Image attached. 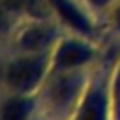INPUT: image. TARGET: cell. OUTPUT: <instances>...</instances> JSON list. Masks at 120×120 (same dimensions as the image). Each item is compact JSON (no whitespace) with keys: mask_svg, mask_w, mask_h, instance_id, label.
Masks as SVG:
<instances>
[{"mask_svg":"<svg viewBox=\"0 0 120 120\" xmlns=\"http://www.w3.org/2000/svg\"><path fill=\"white\" fill-rule=\"evenodd\" d=\"M92 56V51L84 47L82 43H64L56 56H54V68L58 71H75L77 68L84 66Z\"/></svg>","mask_w":120,"mask_h":120,"instance_id":"5","label":"cell"},{"mask_svg":"<svg viewBox=\"0 0 120 120\" xmlns=\"http://www.w3.org/2000/svg\"><path fill=\"white\" fill-rule=\"evenodd\" d=\"M68 120H111V101L105 88H84Z\"/></svg>","mask_w":120,"mask_h":120,"instance_id":"3","label":"cell"},{"mask_svg":"<svg viewBox=\"0 0 120 120\" xmlns=\"http://www.w3.org/2000/svg\"><path fill=\"white\" fill-rule=\"evenodd\" d=\"M30 120H45V116H43V114H36V116L30 118Z\"/></svg>","mask_w":120,"mask_h":120,"instance_id":"9","label":"cell"},{"mask_svg":"<svg viewBox=\"0 0 120 120\" xmlns=\"http://www.w3.org/2000/svg\"><path fill=\"white\" fill-rule=\"evenodd\" d=\"M109 101H111V120H120V82L112 92H109Z\"/></svg>","mask_w":120,"mask_h":120,"instance_id":"7","label":"cell"},{"mask_svg":"<svg viewBox=\"0 0 120 120\" xmlns=\"http://www.w3.org/2000/svg\"><path fill=\"white\" fill-rule=\"evenodd\" d=\"M49 43V36L43 30H30L22 38V45L26 51H39Z\"/></svg>","mask_w":120,"mask_h":120,"instance_id":"6","label":"cell"},{"mask_svg":"<svg viewBox=\"0 0 120 120\" xmlns=\"http://www.w3.org/2000/svg\"><path fill=\"white\" fill-rule=\"evenodd\" d=\"M38 114L34 94H13L0 101V120H30Z\"/></svg>","mask_w":120,"mask_h":120,"instance_id":"4","label":"cell"},{"mask_svg":"<svg viewBox=\"0 0 120 120\" xmlns=\"http://www.w3.org/2000/svg\"><path fill=\"white\" fill-rule=\"evenodd\" d=\"M2 28H6V15H4V11L0 9V30Z\"/></svg>","mask_w":120,"mask_h":120,"instance_id":"8","label":"cell"},{"mask_svg":"<svg viewBox=\"0 0 120 120\" xmlns=\"http://www.w3.org/2000/svg\"><path fill=\"white\" fill-rule=\"evenodd\" d=\"M82 92L81 81L71 71H60V77L54 79L45 92V116L68 120Z\"/></svg>","mask_w":120,"mask_h":120,"instance_id":"1","label":"cell"},{"mask_svg":"<svg viewBox=\"0 0 120 120\" xmlns=\"http://www.w3.org/2000/svg\"><path fill=\"white\" fill-rule=\"evenodd\" d=\"M6 84L13 94H34L45 79V62L38 54H26L13 60L4 73Z\"/></svg>","mask_w":120,"mask_h":120,"instance_id":"2","label":"cell"}]
</instances>
